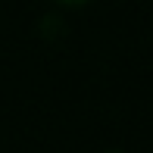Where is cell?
<instances>
[{"label":"cell","mask_w":153,"mask_h":153,"mask_svg":"<svg viewBox=\"0 0 153 153\" xmlns=\"http://www.w3.org/2000/svg\"><path fill=\"white\" fill-rule=\"evenodd\" d=\"M56 3H69V6H75V3H88V0H56Z\"/></svg>","instance_id":"1"}]
</instances>
